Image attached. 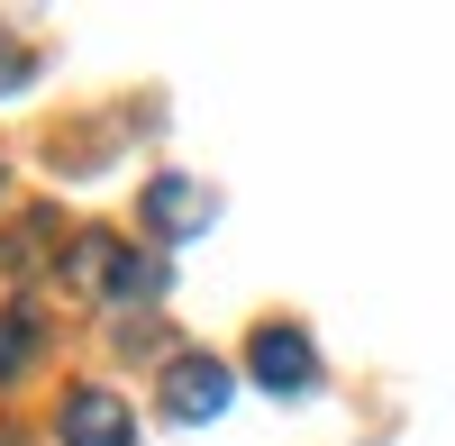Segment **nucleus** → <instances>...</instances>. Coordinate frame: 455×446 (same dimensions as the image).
<instances>
[{
	"mask_svg": "<svg viewBox=\"0 0 455 446\" xmlns=\"http://www.w3.org/2000/svg\"><path fill=\"white\" fill-rule=\"evenodd\" d=\"M0 446H28V437H19V428H0Z\"/></svg>",
	"mask_w": 455,
	"mask_h": 446,
	"instance_id": "nucleus-8",
	"label": "nucleus"
},
{
	"mask_svg": "<svg viewBox=\"0 0 455 446\" xmlns=\"http://www.w3.org/2000/svg\"><path fill=\"white\" fill-rule=\"evenodd\" d=\"M228 392H237V374H228L219 355H173V364H164V383H156V410L182 419V428H201V419L228 410Z\"/></svg>",
	"mask_w": 455,
	"mask_h": 446,
	"instance_id": "nucleus-2",
	"label": "nucleus"
},
{
	"mask_svg": "<svg viewBox=\"0 0 455 446\" xmlns=\"http://www.w3.org/2000/svg\"><path fill=\"white\" fill-rule=\"evenodd\" d=\"M55 228H64L55 210H28L19 228H0V274H19V283H28L36 265H46V246H55Z\"/></svg>",
	"mask_w": 455,
	"mask_h": 446,
	"instance_id": "nucleus-5",
	"label": "nucleus"
},
{
	"mask_svg": "<svg viewBox=\"0 0 455 446\" xmlns=\"http://www.w3.org/2000/svg\"><path fill=\"white\" fill-rule=\"evenodd\" d=\"M55 437H64V446H137V419H128V401H119V392L83 383V392H64Z\"/></svg>",
	"mask_w": 455,
	"mask_h": 446,
	"instance_id": "nucleus-3",
	"label": "nucleus"
},
{
	"mask_svg": "<svg viewBox=\"0 0 455 446\" xmlns=\"http://www.w3.org/2000/svg\"><path fill=\"white\" fill-rule=\"evenodd\" d=\"M210 219H219V201L201 192V182H182V173L146 182V228L156 237H192V228H210Z\"/></svg>",
	"mask_w": 455,
	"mask_h": 446,
	"instance_id": "nucleus-4",
	"label": "nucleus"
},
{
	"mask_svg": "<svg viewBox=\"0 0 455 446\" xmlns=\"http://www.w3.org/2000/svg\"><path fill=\"white\" fill-rule=\"evenodd\" d=\"M36 346H46V319L36 310H0V383H19L36 364Z\"/></svg>",
	"mask_w": 455,
	"mask_h": 446,
	"instance_id": "nucleus-6",
	"label": "nucleus"
},
{
	"mask_svg": "<svg viewBox=\"0 0 455 446\" xmlns=\"http://www.w3.org/2000/svg\"><path fill=\"white\" fill-rule=\"evenodd\" d=\"M28 83H36V55L19 36H0V92H28Z\"/></svg>",
	"mask_w": 455,
	"mask_h": 446,
	"instance_id": "nucleus-7",
	"label": "nucleus"
},
{
	"mask_svg": "<svg viewBox=\"0 0 455 446\" xmlns=\"http://www.w3.org/2000/svg\"><path fill=\"white\" fill-rule=\"evenodd\" d=\"M246 374L274 392V401H300V392H319V346L300 338L291 319H264L255 346H246Z\"/></svg>",
	"mask_w": 455,
	"mask_h": 446,
	"instance_id": "nucleus-1",
	"label": "nucleus"
}]
</instances>
